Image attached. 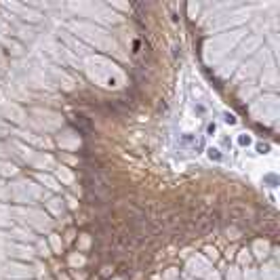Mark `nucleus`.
Instances as JSON below:
<instances>
[{
	"instance_id": "nucleus-1",
	"label": "nucleus",
	"mask_w": 280,
	"mask_h": 280,
	"mask_svg": "<svg viewBox=\"0 0 280 280\" xmlns=\"http://www.w3.org/2000/svg\"><path fill=\"white\" fill-rule=\"evenodd\" d=\"M209 158L211 160H221V150H217V148H209Z\"/></svg>"
},
{
	"instance_id": "nucleus-2",
	"label": "nucleus",
	"mask_w": 280,
	"mask_h": 280,
	"mask_svg": "<svg viewBox=\"0 0 280 280\" xmlns=\"http://www.w3.org/2000/svg\"><path fill=\"white\" fill-rule=\"evenodd\" d=\"M225 122H230V124H234V122H236V118H234L232 114H225Z\"/></svg>"
}]
</instances>
